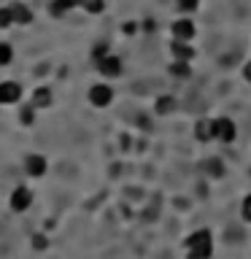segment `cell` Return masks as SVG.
<instances>
[{
    "label": "cell",
    "mask_w": 251,
    "mask_h": 259,
    "mask_svg": "<svg viewBox=\"0 0 251 259\" xmlns=\"http://www.w3.org/2000/svg\"><path fill=\"white\" fill-rule=\"evenodd\" d=\"M73 8H78V0H49V14L57 16V19L73 11Z\"/></svg>",
    "instance_id": "11"
},
{
    "label": "cell",
    "mask_w": 251,
    "mask_h": 259,
    "mask_svg": "<svg viewBox=\"0 0 251 259\" xmlns=\"http://www.w3.org/2000/svg\"><path fill=\"white\" fill-rule=\"evenodd\" d=\"M214 133H216V138L222 143H232L235 141V121L232 119H227V116H222V119H214Z\"/></svg>",
    "instance_id": "7"
},
{
    "label": "cell",
    "mask_w": 251,
    "mask_h": 259,
    "mask_svg": "<svg viewBox=\"0 0 251 259\" xmlns=\"http://www.w3.org/2000/svg\"><path fill=\"white\" fill-rule=\"evenodd\" d=\"M243 76H246V78H248V81H251V60H248V62H246V68H243Z\"/></svg>",
    "instance_id": "25"
},
{
    "label": "cell",
    "mask_w": 251,
    "mask_h": 259,
    "mask_svg": "<svg viewBox=\"0 0 251 259\" xmlns=\"http://www.w3.org/2000/svg\"><path fill=\"white\" fill-rule=\"evenodd\" d=\"M22 100V87L16 81H0V105H16Z\"/></svg>",
    "instance_id": "6"
},
{
    "label": "cell",
    "mask_w": 251,
    "mask_h": 259,
    "mask_svg": "<svg viewBox=\"0 0 251 259\" xmlns=\"http://www.w3.org/2000/svg\"><path fill=\"white\" fill-rule=\"evenodd\" d=\"M35 105H32V103H27V105H22V108H19V121H22V124H32V121H35Z\"/></svg>",
    "instance_id": "15"
},
{
    "label": "cell",
    "mask_w": 251,
    "mask_h": 259,
    "mask_svg": "<svg viewBox=\"0 0 251 259\" xmlns=\"http://www.w3.org/2000/svg\"><path fill=\"white\" fill-rule=\"evenodd\" d=\"M170 73L173 76H178V78H186L192 73V68H189V62H181V60H176L173 65H170Z\"/></svg>",
    "instance_id": "18"
},
{
    "label": "cell",
    "mask_w": 251,
    "mask_h": 259,
    "mask_svg": "<svg viewBox=\"0 0 251 259\" xmlns=\"http://www.w3.org/2000/svg\"><path fill=\"white\" fill-rule=\"evenodd\" d=\"M202 167H205V173H208V176H214V178H219V176L224 173V165H222V159H216V157H214V159H208Z\"/></svg>",
    "instance_id": "17"
},
{
    "label": "cell",
    "mask_w": 251,
    "mask_h": 259,
    "mask_svg": "<svg viewBox=\"0 0 251 259\" xmlns=\"http://www.w3.org/2000/svg\"><path fill=\"white\" fill-rule=\"evenodd\" d=\"M240 216L251 224V194H246V200H243V205H240Z\"/></svg>",
    "instance_id": "22"
},
{
    "label": "cell",
    "mask_w": 251,
    "mask_h": 259,
    "mask_svg": "<svg viewBox=\"0 0 251 259\" xmlns=\"http://www.w3.org/2000/svg\"><path fill=\"white\" fill-rule=\"evenodd\" d=\"M32 205V189L30 186H14V192L8 194V208L14 213H24Z\"/></svg>",
    "instance_id": "2"
},
{
    "label": "cell",
    "mask_w": 251,
    "mask_h": 259,
    "mask_svg": "<svg viewBox=\"0 0 251 259\" xmlns=\"http://www.w3.org/2000/svg\"><path fill=\"white\" fill-rule=\"evenodd\" d=\"M194 138H197L200 143L214 141V138H216V133H214V121H211V119H200L197 124H194Z\"/></svg>",
    "instance_id": "9"
},
{
    "label": "cell",
    "mask_w": 251,
    "mask_h": 259,
    "mask_svg": "<svg viewBox=\"0 0 251 259\" xmlns=\"http://www.w3.org/2000/svg\"><path fill=\"white\" fill-rule=\"evenodd\" d=\"M30 103L35 105L38 111H40V108H49V105L54 103V95H52V89H49V87H38L35 92H32V97H30Z\"/></svg>",
    "instance_id": "10"
},
{
    "label": "cell",
    "mask_w": 251,
    "mask_h": 259,
    "mask_svg": "<svg viewBox=\"0 0 251 259\" xmlns=\"http://www.w3.org/2000/svg\"><path fill=\"white\" fill-rule=\"evenodd\" d=\"M32 238H35V240H32V246H35V248H46V238H44V235H32Z\"/></svg>",
    "instance_id": "24"
},
{
    "label": "cell",
    "mask_w": 251,
    "mask_h": 259,
    "mask_svg": "<svg viewBox=\"0 0 251 259\" xmlns=\"http://www.w3.org/2000/svg\"><path fill=\"white\" fill-rule=\"evenodd\" d=\"M173 57L176 60H181V62H189L192 57H194V49L189 46V40H173Z\"/></svg>",
    "instance_id": "13"
},
{
    "label": "cell",
    "mask_w": 251,
    "mask_h": 259,
    "mask_svg": "<svg viewBox=\"0 0 251 259\" xmlns=\"http://www.w3.org/2000/svg\"><path fill=\"white\" fill-rule=\"evenodd\" d=\"M105 54H111V52H108V44H103V40H100V44H97V46L92 49V57H95V62H97V60H103Z\"/></svg>",
    "instance_id": "21"
},
{
    "label": "cell",
    "mask_w": 251,
    "mask_h": 259,
    "mask_svg": "<svg viewBox=\"0 0 251 259\" xmlns=\"http://www.w3.org/2000/svg\"><path fill=\"white\" fill-rule=\"evenodd\" d=\"M22 167L30 178H44L46 170H49V162H46L44 154H27V157L22 159Z\"/></svg>",
    "instance_id": "3"
},
{
    "label": "cell",
    "mask_w": 251,
    "mask_h": 259,
    "mask_svg": "<svg viewBox=\"0 0 251 259\" xmlns=\"http://www.w3.org/2000/svg\"><path fill=\"white\" fill-rule=\"evenodd\" d=\"M11 60H14V46L6 44V40H0V68L11 65Z\"/></svg>",
    "instance_id": "16"
},
{
    "label": "cell",
    "mask_w": 251,
    "mask_h": 259,
    "mask_svg": "<svg viewBox=\"0 0 251 259\" xmlns=\"http://www.w3.org/2000/svg\"><path fill=\"white\" fill-rule=\"evenodd\" d=\"M11 24H14V11H11V6H3L0 8V30L11 27Z\"/></svg>",
    "instance_id": "19"
},
{
    "label": "cell",
    "mask_w": 251,
    "mask_h": 259,
    "mask_svg": "<svg viewBox=\"0 0 251 259\" xmlns=\"http://www.w3.org/2000/svg\"><path fill=\"white\" fill-rule=\"evenodd\" d=\"M186 256L189 259H211L214 254V238H211L208 230H197L186 238Z\"/></svg>",
    "instance_id": "1"
},
{
    "label": "cell",
    "mask_w": 251,
    "mask_h": 259,
    "mask_svg": "<svg viewBox=\"0 0 251 259\" xmlns=\"http://www.w3.org/2000/svg\"><path fill=\"white\" fill-rule=\"evenodd\" d=\"M97 73L103 78H116L121 76V60L116 54H105L103 60H97Z\"/></svg>",
    "instance_id": "4"
},
{
    "label": "cell",
    "mask_w": 251,
    "mask_h": 259,
    "mask_svg": "<svg viewBox=\"0 0 251 259\" xmlns=\"http://www.w3.org/2000/svg\"><path fill=\"white\" fill-rule=\"evenodd\" d=\"M14 11V24H30L32 22V8L27 3H11Z\"/></svg>",
    "instance_id": "12"
},
{
    "label": "cell",
    "mask_w": 251,
    "mask_h": 259,
    "mask_svg": "<svg viewBox=\"0 0 251 259\" xmlns=\"http://www.w3.org/2000/svg\"><path fill=\"white\" fill-rule=\"evenodd\" d=\"M78 8H84L87 14H100L105 8V0H78Z\"/></svg>",
    "instance_id": "14"
},
{
    "label": "cell",
    "mask_w": 251,
    "mask_h": 259,
    "mask_svg": "<svg viewBox=\"0 0 251 259\" xmlns=\"http://www.w3.org/2000/svg\"><path fill=\"white\" fill-rule=\"evenodd\" d=\"M194 38V22L178 19L173 22V40H192Z\"/></svg>",
    "instance_id": "8"
},
{
    "label": "cell",
    "mask_w": 251,
    "mask_h": 259,
    "mask_svg": "<svg viewBox=\"0 0 251 259\" xmlns=\"http://www.w3.org/2000/svg\"><path fill=\"white\" fill-rule=\"evenodd\" d=\"M176 6L181 8V11H194V8L200 6V0H176Z\"/></svg>",
    "instance_id": "23"
},
{
    "label": "cell",
    "mask_w": 251,
    "mask_h": 259,
    "mask_svg": "<svg viewBox=\"0 0 251 259\" xmlns=\"http://www.w3.org/2000/svg\"><path fill=\"white\" fill-rule=\"evenodd\" d=\"M154 108H157V113H170L176 108V100H173V97H159Z\"/></svg>",
    "instance_id": "20"
},
{
    "label": "cell",
    "mask_w": 251,
    "mask_h": 259,
    "mask_svg": "<svg viewBox=\"0 0 251 259\" xmlns=\"http://www.w3.org/2000/svg\"><path fill=\"white\" fill-rule=\"evenodd\" d=\"M89 103L95 105V108H105V105H111L113 100V89L108 84H95L92 89H89Z\"/></svg>",
    "instance_id": "5"
}]
</instances>
